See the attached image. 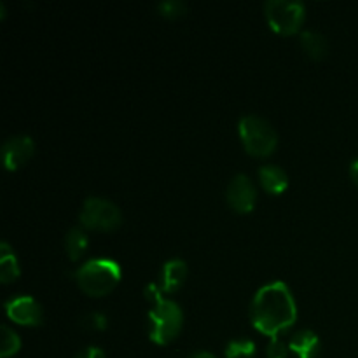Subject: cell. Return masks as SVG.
Instances as JSON below:
<instances>
[{"instance_id":"cell-1","label":"cell","mask_w":358,"mask_h":358,"mask_svg":"<svg viewBox=\"0 0 358 358\" xmlns=\"http://www.w3.org/2000/svg\"><path fill=\"white\" fill-rule=\"evenodd\" d=\"M250 313L255 329L273 339L296 322L297 308L289 287L283 282H273L257 290Z\"/></svg>"},{"instance_id":"cell-2","label":"cell","mask_w":358,"mask_h":358,"mask_svg":"<svg viewBox=\"0 0 358 358\" xmlns=\"http://www.w3.org/2000/svg\"><path fill=\"white\" fill-rule=\"evenodd\" d=\"M76 280L87 296H107L121 280V266L112 259H91L77 269Z\"/></svg>"},{"instance_id":"cell-3","label":"cell","mask_w":358,"mask_h":358,"mask_svg":"<svg viewBox=\"0 0 358 358\" xmlns=\"http://www.w3.org/2000/svg\"><path fill=\"white\" fill-rule=\"evenodd\" d=\"M180 306L175 301L161 299L149 311V338L157 345H168L178 336L182 329Z\"/></svg>"},{"instance_id":"cell-4","label":"cell","mask_w":358,"mask_h":358,"mask_svg":"<svg viewBox=\"0 0 358 358\" xmlns=\"http://www.w3.org/2000/svg\"><path fill=\"white\" fill-rule=\"evenodd\" d=\"M240 135L245 149L254 156H269L278 143L276 129L264 117L254 114L241 117Z\"/></svg>"},{"instance_id":"cell-5","label":"cell","mask_w":358,"mask_h":358,"mask_svg":"<svg viewBox=\"0 0 358 358\" xmlns=\"http://www.w3.org/2000/svg\"><path fill=\"white\" fill-rule=\"evenodd\" d=\"M269 27L282 35H290L301 28L304 21V3L294 0H268L264 3Z\"/></svg>"},{"instance_id":"cell-6","label":"cell","mask_w":358,"mask_h":358,"mask_svg":"<svg viewBox=\"0 0 358 358\" xmlns=\"http://www.w3.org/2000/svg\"><path fill=\"white\" fill-rule=\"evenodd\" d=\"M80 226L84 229H98V231H112L119 227L122 215L117 205L103 198H87L80 210Z\"/></svg>"},{"instance_id":"cell-7","label":"cell","mask_w":358,"mask_h":358,"mask_svg":"<svg viewBox=\"0 0 358 358\" xmlns=\"http://www.w3.org/2000/svg\"><path fill=\"white\" fill-rule=\"evenodd\" d=\"M226 198L234 212L248 213L254 210L257 192H255L254 184H252L250 178H248L247 175L238 173L236 177H233V180L229 182V185H227Z\"/></svg>"},{"instance_id":"cell-8","label":"cell","mask_w":358,"mask_h":358,"mask_svg":"<svg viewBox=\"0 0 358 358\" xmlns=\"http://www.w3.org/2000/svg\"><path fill=\"white\" fill-rule=\"evenodd\" d=\"M34 140L27 135L10 136L2 145V159L3 166L9 171H16L17 168L23 166L34 154Z\"/></svg>"},{"instance_id":"cell-9","label":"cell","mask_w":358,"mask_h":358,"mask_svg":"<svg viewBox=\"0 0 358 358\" xmlns=\"http://www.w3.org/2000/svg\"><path fill=\"white\" fill-rule=\"evenodd\" d=\"M7 317L21 325H41L42 324V308L34 297L17 296L6 303Z\"/></svg>"},{"instance_id":"cell-10","label":"cell","mask_w":358,"mask_h":358,"mask_svg":"<svg viewBox=\"0 0 358 358\" xmlns=\"http://www.w3.org/2000/svg\"><path fill=\"white\" fill-rule=\"evenodd\" d=\"M185 276H187V264L182 259H171L166 264L163 266V271H161V289L163 292H175V290L180 289V285L184 283Z\"/></svg>"},{"instance_id":"cell-11","label":"cell","mask_w":358,"mask_h":358,"mask_svg":"<svg viewBox=\"0 0 358 358\" xmlns=\"http://www.w3.org/2000/svg\"><path fill=\"white\" fill-rule=\"evenodd\" d=\"M289 350H292L299 358H315L320 352V339L313 331L304 329L292 336Z\"/></svg>"},{"instance_id":"cell-12","label":"cell","mask_w":358,"mask_h":358,"mask_svg":"<svg viewBox=\"0 0 358 358\" xmlns=\"http://www.w3.org/2000/svg\"><path fill=\"white\" fill-rule=\"evenodd\" d=\"M259 180H261L262 187L271 194H280L289 185V177H287L285 170L275 164H266L259 170Z\"/></svg>"},{"instance_id":"cell-13","label":"cell","mask_w":358,"mask_h":358,"mask_svg":"<svg viewBox=\"0 0 358 358\" xmlns=\"http://www.w3.org/2000/svg\"><path fill=\"white\" fill-rule=\"evenodd\" d=\"M20 276V264L14 255L13 248L7 241L0 243V280L3 283H9Z\"/></svg>"},{"instance_id":"cell-14","label":"cell","mask_w":358,"mask_h":358,"mask_svg":"<svg viewBox=\"0 0 358 358\" xmlns=\"http://www.w3.org/2000/svg\"><path fill=\"white\" fill-rule=\"evenodd\" d=\"M301 44H303L304 51H306L313 59H322L327 56V38H325L320 31L304 30L303 34H301Z\"/></svg>"},{"instance_id":"cell-15","label":"cell","mask_w":358,"mask_h":358,"mask_svg":"<svg viewBox=\"0 0 358 358\" xmlns=\"http://www.w3.org/2000/svg\"><path fill=\"white\" fill-rule=\"evenodd\" d=\"M86 247H87L86 231L79 226L72 227L65 236V248L70 261H79L80 255H83L84 250H86Z\"/></svg>"},{"instance_id":"cell-16","label":"cell","mask_w":358,"mask_h":358,"mask_svg":"<svg viewBox=\"0 0 358 358\" xmlns=\"http://www.w3.org/2000/svg\"><path fill=\"white\" fill-rule=\"evenodd\" d=\"M2 331V341H0V358H9L16 355L21 348V339L16 332L10 327H7L6 324L0 327Z\"/></svg>"},{"instance_id":"cell-17","label":"cell","mask_w":358,"mask_h":358,"mask_svg":"<svg viewBox=\"0 0 358 358\" xmlns=\"http://www.w3.org/2000/svg\"><path fill=\"white\" fill-rule=\"evenodd\" d=\"M255 343L250 339H233L226 346L227 358H254Z\"/></svg>"},{"instance_id":"cell-18","label":"cell","mask_w":358,"mask_h":358,"mask_svg":"<svg viewBox=\"0 0 358 358\" xmlns=\"http://www.w3.org/2000/svg\"><path fill=\"white\" fill-rule=\"evenodd\" d=\"M157 10H159L164 17L175 20V17L184 16L185 10H187V6H185V2H182V0H163V2L157 3Z\"/></svg>"},{"instance_id":"cell-19","label":"cell","mask_w":358,"mask_h":358,"mask_svg":"<svg viewBox=\"0 0 358 358\" xmlns=\"http://www.w3.org/2000/svg\"><path fill=\"white\" fill-rule=\"evenodd\" d=\"M83 325L86 329H93V331H103L107 327V318H105L103 313L93 311V313H87L83 318Z\"/></svg>"},{"instance_id":"cell-20","label":"cell","mask_w":358,"mask_h":358,"mask_svg":"<svg viewBox=\"0 0 358 358\" xmlns=\"http://www.w3.org/2000/svg\"><path fill=\"white\" fill-rule=\"evenodd\" d=\"M266 355H268V358H287V355H289V348H287L280 339L273 338L271 343L268 345V348H266Z\"/></svg>"},{"instance_id":"cell-21","label":"cell","mask_w":358,"mask_h":358,"mask_svg":"<svg viewBox=\"0 0 358 358\" xmlns=\"http://www.w3.org/2000/svg\"><path fill=\"white\" fill-rule=\"evenodd\" d=\"M161 292H163V289H159L156 283H149V285H147V289H145L147 301H150L152 304L159 303V301L163 299V297H161Z\"/></svg>"},{"instance_id":"cell-22","label":"cell","mask_w":358,"mask_h":358,"mask_svg":"<svg viewBox=\"0 0 358 358\" xmlns=\"http://www.w3.org/2000/svg\"><path fill=\"white\" fill-rule=\"evenodd\" d=\"M73 358H105V353L96 346H90V348L80 350Z\"/></svg>"},{"instance_id":"cell-23","label":"cell","mask_w":358,"mask_h":358,"mask_svg":"<svg viewBox=\"0 0 358 358\" xmlns=\"http://www.w3.org/2000/svg\"><path fill=\"white\" fill-rule=\"evenodd\" d=\"M350 175H352V180L358 185V157L353 161L352 166H350Z\"/></svg>"},{"instance_id":"cell-24","label":"cell","mask_w":358,"mask_h":358,"mask_svg":"<svg viewBox=\"0 0 358 358\" xmlns=\"http://www.w3.org/2000/svg\"><path fill=\"white\" fill-rule=\"evenodd\" d=\"M187 358H217V357L208 352H198V353H192V355H189Z\"/></svg>"}]
</instances>
